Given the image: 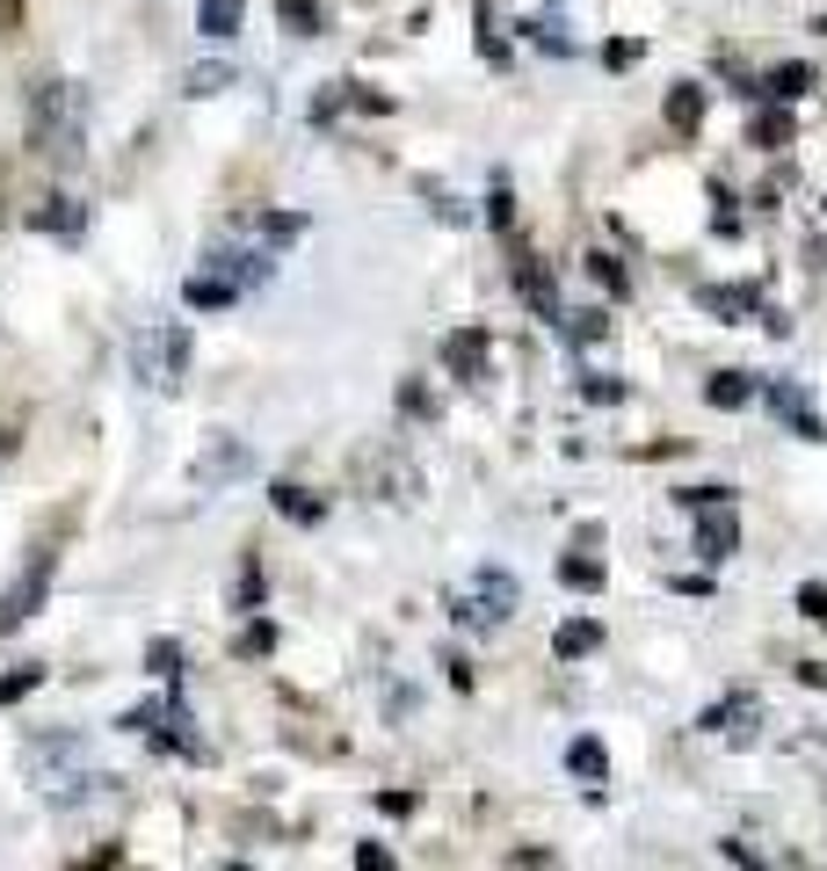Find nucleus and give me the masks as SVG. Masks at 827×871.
Wrapping results in <instances>:
<instances>
[{
    "instance_id": "nucleus-6",
    "label": "nucleus",
    "mask_w": 827,
    "mask_h": 871,
    "mask_svg": "<svg viewBox=\"0 0 827 871\" xmlns=\"http://www.w3.org/2000/svg\"><path fill=\"white\" fill-rule=\"evenodd\" d=\"M44 581H52V552H36L30 567H22V581L0 595V632H22V617L44 603Z\"/></svg>"
},
{
    "instance_id": "nucleus-20",
    "label": "nucleus",
    "mask_w": 827,
    "mask_h": 871,
    "mask_svg": "<svg viewBox=\"0 0 827 871\" xmlns=\"http://www.w3.org/2000/svg\"><path fill=\"white\" fill-rule=\"evenodd\" d=\"M567 770H573V777H588V784H603V777H610L603 741H573V749H567Z\"/></svg>"
},
{
    "instance_id": "nucleus-12",
    "label": "nucleus",
    "mask_w": 827,
    "mask_h": 871,
    "mask_svg": "<svg viewBox=\"0 0 827 871\" xmlns=\"http://www.w3.org/2000/svg\"><path fill=\"white\" fill-rule=\"evenodd\" d=\"M668 123L683 131V139H697V123H705V87L675 80V87H668Z\"/></svg>"
},
{
    "instance_id": "nucleus-19",
    "label": "nucleus",
    "mask_w": 827,
    "mask_h": 871,
    "mask_svg": "<svg viewBox=\"0 0 827 871\" xmlns=\"http://www.w3.org/2000/svg\"><path fill=\"white\" fill-rule=\"evenodd\" d=\"M806 87H813V66H776L770 80H762V95H770V103H798Z\"/></svg>"
},
{
    "instance_id": "nucleus-1",
    "label": "nucleus",
    "mask_w": 827,
    "mask_h": 871,
    "mask_svg": "<svg viewBox=\"0 0 827 871\" xmlns=\"http://www.w3.org/2000/svg\"><path fill=\"white\" fill-rule=\"evenodd\" d=\"M80 139H87V95L73 80H44L30 87V146L52 168H73L80 160Z\"/></svg>"
},
{
    "instance_id": "nucleus-22",
    "label": "nucleus",
    "mask_w": 827,
    "mask_h": 871,
    "mask_svg": "<svg viewBox=\"0 0 827 871\" xmlns=\"http://www.w3.org/2000/svg\"><path fill=\"white\" fill-rule=\"evenodd\" d=\"M559 581H567V589H603V559H581V552H573V559H559Z\"/></svg>"
},
{
    "instance_id": "nucleus-25",
    "label": "nucleus",
    "mask_w": 827,
    "mask_h": 871,
    "mask_svg": "<svg viewBox=\"0 0 827 871\" xmlns=\"http://www.w3.org/2000/svg\"><path fill=\"white\" fill-rule=\"evenodd\" d=\"M784 139H792V117H784V109H770V117H755V146H770V153H776V146H784Z\"/></svg>"
},
{
    "instance_id": "nucleus-21",
    "label": "nucleus",
    "mask_w": 827,
    "mask_h": 871,
    "mask_svg": "<svg viewBox=\"0 0 827 871\" xmlns=\"http://www.w3.org/2000/svg\"><path fill=\"white\" fill-rule=\"evenodd\" d=\"M218 87H233V66H218V58L182 73V95H218Z\"/></svg>"
},
{
    "instance_id": "nucleus-18",
    "label": "nucleus",
    "mask_w": 827,
    "mask_h": 871,
    "mask_svg": "<svg viewBox=\"0 0 827 871\" xmlns=\"http://www.w3.org/2000/svg\"><path fill=\"white\" fill-rule=\"evenodd\" d=\"M269 502L283 508L291 523H320V516H327V502H312V494H305V487H291V480H283V487H269Z\"/></svg>"
},
{
    "instance_id": "nucleus-3",
    "label": "nucleus",
    "mask_w": 827,
    "mask_h": 871,
    "mask_svg": "<svg viewBox=\"0 0 827 871\" xmlns=\"http://www.w3.org/2000/svg\"><path fill=\"white\" fill-rule=\"evenodd\" d=\"M138 378L160 385V393H174V385L190 378V327H153V334H138Z\"/></svg>"
},
{
    "instance_id": "nucleus-5",
    "label": "nucleus",
    "mask_w": 827,
    "mask_h": 871,
    "mask_svg": "<svg viewBox=\"0 0 827 871\" xmlns=\"http://www.w3.org/2000/svg\"><path fill=\"white\" fill-rule=\"evenodd\" d=\"M204 269L247 298L255 283H269V269H276V261H269V247H211V255H204Z\"/></svg>"
},
{
    "instance_id": "nucleus-2",
    "label": "nucleus",
    "mask_w": 827,
    "mask_h": 871,
    "mask_svg": "<svg viewBox=\"0 0 827 871\" xmlns=\"http://www.w3.org/2000/svg\"><path fill=\"white\" fill-rule=\"evenodd\" d=\"M516 603H523V589H516V574H501V567H480L472 581L450 589V617L465 632H486V625H501V617H516Z\"/></svg>"
},
{
    "instance_id": "nucleus-32",
    "label": "nucleus",
    "mask_w": 827,
    "mask_h": 871,
    "mask_svg": "<svg viewBox=\"0 0 827 871\" xmlns=\"http://www.w3.org/2000/svg\"><path fill=\"white\" fill-rule=\"evenodd\" d=\"M588 400H624V378H588Z\"/></svg>"
},
{
    "instance_id": "nucleus-16",
    "label": "nucleus",
    "mask_w": 827,
    "mask_h": 871,
    "mask_svg": "<svg viewBox=\"0 0 827 871\" xmlns=\"http://www.w3.org/2000/svg\"><path fill=\"white\" fill-rule=\"evenodd\" d=\"M240 15H247V0H204V8H196V30L204 36H240Z\"/></svg>"
},
{
    "instance_id": "nucleus-13",
    "label": "nucleus",
    "mask_w": 827,
    "mask_h": 871,
    "mask_svg": "<svg viewBox=\"0 0 827 871\" xmlns=\"http://www.w3.org/2000/svg\"><path fill=\"white\" fill-rule=\"evenodd\" d=\"M30 226H44V233H58V240H73V233L87 226V211L73 204V196H52V204H36V211H30Z\"/></svg>"
},
{
    "instance_id": "nucleus-15",
    "label": "nucleus",
    "mask_w": 827,
    "mask_h": 871,
    "mask_svg": "<svg viewBox=\"0 0 827 871\" xmlns=\"http://www.w3.org/2000/svg\"><path fill=\"white\" fill-rule=\"evenodd\" d=\"M705 400L711 407H748L755 400V370H719V378L705 385Z\"/></svg>"
},
{
    "instance_id": "nucleus-24",
    "label": "nucleus",
    "mask_w": 827,
    "mask_h": 871,
    "mask_svg": "<svg viewBox=\"0 0 827 871\" xmlns=\"http://www.w3.org/2000/svg\"><path fill=\"white\" fill-rule=\"evenodd\" d=\"M36 682H44V668H36V662H30V668H15V676H0V705H22Z\"/></svg>"
},
{
    "instance_id": "nucleus-11",
    "label": "nucleus",
    "mask_w": 827,
    "mask_h": 871,
    "mask_svg": "<svg viewBox=\"0 0 827 871\" xmlns=\"http://www.w3.org/2000/svg\"><path fill=\"white\" fill-rule=\"evenodd\" d=\"M770 400H776V415H784V421H798V436H813V443H827V421L813 415L806 385H770Z\"/></svg>"
},
{
    "instance_id": "nucleus-26",
    "label": "nucleus",
    "mask_w": 827,
    "mask_h": 871,
    "mask_svg": "<svg viewBox=\"0 0 827 871\" xmlns=\"http://www.w3.org/2000/svg\"><path fill=\"white\" fill-rule=\"evenodd\" d=\"M283 22H291L298 36H312L320 30V8H312V0H283Z\"/></svg>"
},
{
    "instance_id": "nucleus-29",
    "label": "nucleus",
    "mask_w": 827,
    "mask_h": 871,
    "mask_svg": "<svg viewBox=\"0 0 827 871\" xmlns=\"http://www.w3.org/2000/svg\"><path fill=\"white\" fill-rule=\"evenodd\" d=\"M486 218H494V226H508V218H516V204H508V182H494V196H486Z\"/></svg>"
},
{
    "instance_id": "nucleus-23",
    "label": "nucleus",
    "mask_w": 827,
    "mask_h": 871,
    "mask_svg": "<svg viewBox=\"0 0 827 871\" xmlns=\"http://www.w3.org/2000/svg\"><path fill=\"white\" fill-rule=\"evenodd\" d=\"M559 334H567V342H603V334H610V313H567V327H559Z\"/></svg>"
},
{
    "instance_id": "nucleus-30",
    "label": "nucleus",
    "mask_w": 827,
    "mask_h": 871,
    "mask_svg": "<svg viewBox=\"0 0 827 871\" xmlns=\"http://www.w3.org/2000/svg\"><path fill=\"white\" fill-rule=\"evenodd\" d=\"M276 646V625H247V639H240V654H269Z\"/></svg>"
},
{
    "instance_id": "nucleus-27",
    "label": "nucleus",
    "mask_w": 827,
    "mask_h": 871,
    "mask_svg": "<svg viewBox=\"0 0 827 871\" xmlns=\"http://www.w3.org/2000/svg\"><path fill=\"white\" fill-rule=\"evenodd\" d=\"M588 269H595V283H603V291H617V298H624V261H610V255H588Z\"/></svg>"
},
{
    "instance_id": "nucleus-17",
    "label": "nucleus",
    "mask_w": 827,
    "mask_h": 871,
    "mask_svg": "<svg viewBox=\"0 0 827 871\" xmlns=\"http://www.w3.org/2000/svg\"><path fill=\"white\" fill-rule=\"evenodd\" d=\"M182 298H190L196 313H218V305H233L240 291H233V283H218L211 269H196V277H190V291H182Z\"/></svg>"
},
{
    "instance_id": "nucleus-9",
    "label": "nucleus",
    "mask_w": 827,
    "mask_h": 871,
    "mask_svg": "<svg viewBox=\"0 0 827 871\" xmlns=\"http://www.w3.org/2000/svg\"><path fill=\"white\" fill-rule=\"evenodd\" d=\"M247 472V451H240V436H211L204 443V458H196V480H204V487H233V480H240Z\"/></svg>"
},
{
    "instance_id": "nucleus-31",
    "label": "nucleus",
    "mask_w": 827,
    "mask_h": 871,
    "mask_svg": "<svg viewBox=\"0 0 827 871\" xmlns=\"http://www.w3.org/2000/svg\"><path fill=\"white\" fill-rule=\"evenodd\" d=\"M356 864L378 871V864H393V850H385V842H356Z\"/></svg>"
},
{
    "instance_id": "nucleus-8",
    "label": "nucleus",
    "mask_w": 827,
    "mask_h": 871,
    "mask_svg": "<svg viewBox=\"0 0 827 871\" xmlns=\"http://www.w3.org/2000/svg\"><path fill=\"white\" fill-rule=\"evenodd\" d=\"M516 291L537 305V320H545V327H567V313H559V291H551V269H545L537 255H516Z\"/></svg>"
},
{
    "instance_id": "nucleus-4",
    "label": "nucleus",
    "mask_w": 827,
    "mask_h": 871,
    "mask_svg": "<svg viewBox=\"0 0 827 871\" xmlns=\"http://www.w3.org/2000/svg\"><path fill=\"white\" fill-rule=\"evenodd\" d=\"M30 770H36V784H52L58 799H73V784H109V777H87V749L73 741V733L36 741V749H30Z\"/></svg>"
},
{
    "instance_id": "nucleus-10",
    "label": "nucleus",
    "mask_w": 827,
    "mask_h": 871,
    "mask_svg": "<svg viewBox=\"0 0 827 871\" xmlns=\"http://www.w3.org/2000/svg\"><path fill=\"white\" fill-rule=\"evenodd\" d=\"M443 364L458 370V378H486V327H458L443 342Z\"/></svg>"
},
{
    "instance_id": "nucleus-14",
    "label": "nucleus",
    "mask_w": 827,
    "mask_h": 871,
    "mask_svg": "<svg viewBox=\"0 0 827 871\" xmlns=\"http://www.w3.org/2000/svg\"><path fill=\"white\" fill-rule=\"evenodd\" d=\"M595 646H603V625H595V617H573V625H559L551 654H559V662H581V654H595Z\"/></svg>"
},
{
    "instance_id": "nucleus-7",
    "label": "nucleus",
    "mask_w": 827,
    "mask_h": 871,
    "mask_svg": "<svg viewBox=\"0 0 827 871\" xmlns=\"http://www.w3.org/2000/svg\"><path fill=\"white\" fill-rule=\"evenodd\" d=\"M733 552H741V516H733L726 502L697 508V559H711V567H719V559H733Z\"/></svg>"
},
{
    "instance_id": "nucleus-28",
    "label": "nucleus",
    "mask_w": 827,
    "mask_h": 871,
    "mask_svg": "<svg viewBox=\"0 0 827 871\" xmlns=\"http://www.w3.org/2000/svg\"><path fill=\"white\" fill-rule=\"evenodd\" d=\"M798 610H806V617H820V625H827V589H820V581H806V589H798Z\"/></svg>"
}]
</instances>
